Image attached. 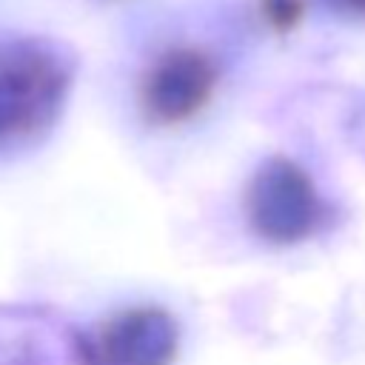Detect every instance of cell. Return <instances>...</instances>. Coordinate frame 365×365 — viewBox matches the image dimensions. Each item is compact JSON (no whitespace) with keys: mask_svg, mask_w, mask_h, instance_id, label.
<instances>
[{"mask_svg":"<svg viewBox=\"0 0 365 365\" xmlns=\"http://www.w3.org/2000/svg\"><path fill=\"white\" fill-rule=\"evenodd\" d=\"M68 63L46 40L0 43V143L48 125L68 91Z\"/></svg>","mask_w":365,"mask_h":365,"instance_id":"cell-1","label":"cell"},{"mask_svg":"<svg viewBox=\"0 0 365 365\" xmlns=\"http://www.w3.org/2000/svg\"><path fill=\"white\" fill-rule=\"evenodd\" d=\"M245 214L257 237L274 245L308 240L325 220L314 180L288 157H268L245 191Z\"/></svg>","mask_w":365,"mask_h":365,"instance_id":"cell-2","label":"cell"},{"mask_svg":"<svg viewBox=\"0 0 365 365\" xmlns=\"http://www.w3.org/2000/svg\"><path fill=\"white\" fill-rule=\"evenodd\" d=\"M180 348L177 319L157 305L125 308L83 345L86 365H171Z\"/></svg>","mask_w":365,"mask_h":365,"instance_id":"cell-3","label":"cell"},{"mask_svg":"<svg viewBox=\"0 0 365 365\" xmlns=\"http://www.w3.org/2000/svg\"><path fill=\"white\" fill-rule=\"evenodd\" d=\"M217 86V66L200 48L165 51L143 80V108L160 125H177L205 108Z\"/></svg>","mask_w":365,"mask_h":365,"instance_id":"cell-4","label":"cell"},{"mask_svg":"<svg viewBox=\"0 0 365 365\" xmlns=\"http://www.w3.org/2000/svg\"><path fill=\"white\" fill-rule=\"evenodd\" d=\"M262 14L277 31H288L302 17V0H262Z\"/></svg>","mask_w":365,"mask_h":365,"instance_id":"cell-5","label":"cell"},{"mask_svg":"<svg viewBox=\"0 0 365 365\" xmlns=\"http://www.w3.org/2000/svg\"><path fill=\"white\" fill-rule=\"evenodd\" d=\"M328 6L348 17H365V0H328Z\"/></svg>","mask_w":365,"mask_h":365,"instance_id":"cell-6","label":"cell"}]
</instances>
